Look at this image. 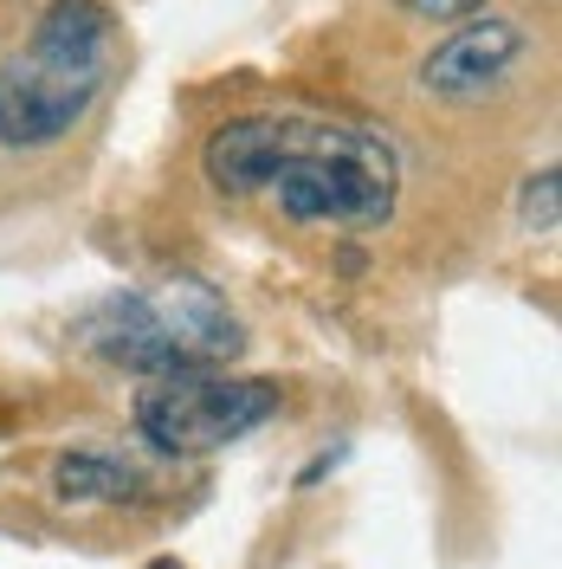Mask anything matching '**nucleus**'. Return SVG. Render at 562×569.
I'll use <instances>...</instances> for the list:
<instances>
[{
    "instance_id": "nucleus-4",
    "label": "nucleus",
    "mask_w": 562,
    "mask_h": 569,
    "mask_svg": "<svg viewBox=\"0 0 562 569\" xmlns=\"http://www.w3.org/2000/svg\"><path fill=\"white\" fill-rule=\"evenodd\" d=\"M279 415V389L259 376H220V369H188V376H155L137 395V433L155 453H220L247 440L252 427Z\"/></svg>"
},
{
    "instance_id": "nucleus-6",
    "label": "nucleus",
    "mask_w": 562,
    "mask_h": 569,
    "mask_svg": "<svg viewBox=\"0 0 562 569\" xmlns=\"http://www.w3.org/2000/svg\"><path fill=\"white\" fill-rule=\"evenodd\" d=\"M149 492V472L110 447H78V453H59L52 460V498L59 505H142Z\"/></svg>"
},
{
    "instance_id": "nucleus-5",
    "label": "nucleus",
    "mask_w": 562,
    "mask_h": 569,
    "mask_svg": "<svg viewBox=\"0 0 562 569\" xmlns=\"http://www.w3.org/2000/svg\"><path fill=\"white\" fill-rule=\"evenodd\" d=\"M524 46L530 39L518 20H472V27H459L453 39H440L421 59V84L433 98L472 104V98H485V91H498L511 78V66L524 59Z\"/></svg>"
},
{
    "instance_id": "nucleus-3",
    "label": "nucleus",
    "mask_w": 562,
    "mask_h": 569,
    "mask_svg": "<svg viewBox=\"0 0 562 569\" xmlns=\"http://www.w3.org/2000/svg\"><path fill=\"white\" fill-rule=\"evenodd\" d=\"M84 350L137 369V376H188V369H220L247 350L240 311L194 272H169L149 284L104 291L91 311H78Z\"/></svg>"
},
{
    "instance_id": "nucleus-7",
    "label": "nucleus",
    "mask_w": 562,
    "mask_h": 569,
    "mask_svg": "<svg viewBox=\"0 0 562 569\" xmlns=\"http://www.w3.org/2000/svg\"><path fill=\"white\" fill-rule=\"evenodd\" d=\"M518 220H524V233L536 240H550L562 227V188H556V169H543V176L524 181V194H518Z\"/></svg>"
},
{
    "instance_id": "nucleus-2",
    "label": "nucleus",
    "mask_w": 562,
    "mask_h": 569,
    "mask_svg": "<svg viewBox=\"0 0 562 569\" xmlns=\"http://www.w3.org/2000/svg\"><path fill=\"white\" fill-rule=\"evenodd\" d=\"M117 20L104 0H52L20 52L0 59V142L52 149L66 142L110 84Z\"/></svg>"
},
{
    "instance_id": "nucleus-1",
    "label": "nucleus",
    "mask_w": 562,
    "mask_h": 569,
    "mask_svg": "<svg viewBox=\"0 0 562 569\" xmlns=\"http://www.w3.org/2000/svg\"><path fill=\"white\" fill-rule=\"evenodd\" d=\"M201 176L227 194H272L284 220L304 227H388L401 201V156L382 130L369 123H337V117H233L220 123L201 149Z\"/></svg>"
},
{
    "instance_id": "nucleus-8",
    "label": "nucleus",
    "mask_w": 562,
    "mask_h": 569,
    "mask_svg": "<svg viewBox=\"0 0 562 569\" xmlns=\"http://www.w3.org/2000/svg\"><path fill=\"white\" fill-rule=\"evenodd\" d=\"M401 7H408L414 20H433V27H440V20H472L485 0H401Z\"/></svg>"
}]
</instances>
